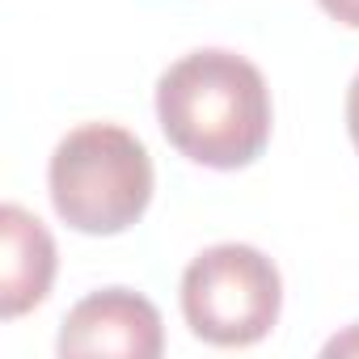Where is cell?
<instances>
[{"label": "cell", "mask_w": 359, "mask_h": 359, "mask_svg": "<svg viewBox=\"0 0 359 359\" xmlns=\"http://www.w3.org/2000/svg\"><path fill=\"white\" fill-rule=\"evenodd\" d=\"M55 351L76 355H123V359H156L165 351V325L148 296L131 287H102L68 309L60 325Z\"/></svg>", "instance_id": "cell-4"}, {"label": "cell", "mask_w": 359, "mask_h": 359, "mask_svg": "<svg viewBox=\"0 0 359 359\" xmlns=\"http://www.w3.org/2000/svg\"><path fill=\"white\" fill-rule=\"evenodd\" d=\"M346 131H351V144L359 152V72H355V81L346 89Z\"/></svg>", "instance_id": "cell-7"}, {"label": "cell", "mask_w": 359, "mask_h": 359, "mask_svg": "<svg viewBox=\"0 0 359 359\" xmlns=\"http://www.w3.org/2000/svg\"><path fill=\"white\" fill-rule=\"evenodd\" d=\"M317 5L338 22V26H351L359 30V0H317Z\"/></svg>", "instance_id": "cell-6"}, {"label": "cell", "mask_w": 359, "mask_h": 359, "mask_svg": "<svg viewBox=\"0 0 359 359\" xmlns=\"http://www.w3.org/2000/svg\"><path fill=\"white\" fill-rule=\"evenodd\" d=\"M325 355H359V325H351L346 334L325 342Z\"/></svg>", "instance_id": "cell-8"}, {"label": "cell", "mask_w": 359, "mask_h": 359, "mask_svg": "<svg viewBox=\"0 0 359 359\" xmlns=\"http://www.w3.org/2000/svg\"><path fill=\"white\" fill-rule=\"evenodd\" d=\"M283 309L279 266L241 241L203 250L182 275V317L195 338L212 346L262 342Z\"/></svg>", "instance_id": "cell-3"}, {"label": "cell", "mask_w": 359, "mask_h": 359, "mask_svg": "<svg viewBox=\"0 0 359 359\" xmlns=\"http://www.w3.org/2000/svg\"><path fill=\"white\" fill-rule=\"evenodd\" d=\"M152 156L114 123L68 131L47 165L55 216L85 237H118L144 220L152 203Z\"/></svg>", "instance_id": "cell-2"}, {"label": "cell", "mask_w": 359, "mask_h": 359, "mask_svg": "<svg viewBox=\"0 0 359 359\" xmlns=\"http://www.w3.org/2000/svg\"><path fill=\"white\" fill-rule=\"evenodd\" d=\"M0 233H5V258H0V317L13 321L39 309L55 283V241L39 216L18 203L0 208Z\"/></svg>", "instance_id": "cell-5"}, {"label": "cell", "mask_w": 359, "mask_h": 359, "mask_svg": "<svg viewBox=\"0 0 359 359\" xmlns=\"http://www.w3.org/2000/svg\"><path fill=\"white\" fill-rule=\"evenodd\" d=\"M156 123L187 161L245 169L271 144L275 110L266 76L237 51H191L156 81Z\"/></svg>", "instance_id": "cell-1"}]
</instances>
